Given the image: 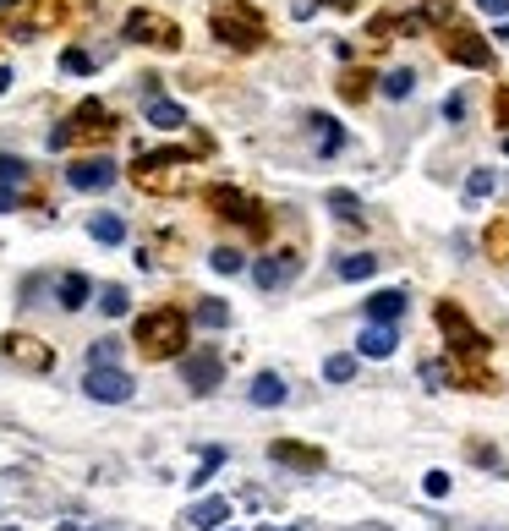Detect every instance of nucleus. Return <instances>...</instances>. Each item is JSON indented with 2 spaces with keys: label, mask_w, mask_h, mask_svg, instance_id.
<instances>
[{
  "label": "nucleus",
  "mask_w": 509,
  "mask_h": 531,
  "mask_svg": "<svg viewBox=\"0 0 509 531\" xmlns=\"http://www.w3.org/2000/svg\"><path fill=\"white\" fill-rule=\"evenodd\" d=\"M132 345L143 356H176L181 345H187V318L176 313V307H154V313H143L132 323Z\"/></svg>",
  "instance_id": "f257e3e1"
},
{
  "label": "nucleus",
  "mask_w": 509,
  "mask_h": 531,
  "mask_svg": "<svg viewBox=\"0 0 509 531\" xmlns=\"http://www.w3.org/2000/svg\"><path fill=\"white\" fill-rule=\"evenodd\" d=\"M208 28H214V39L236 44V50H258L263 44V17L247 6H219L214 17H208Z\"/></svg>",
  "instance_id": "f03ea898"
},
{
  "label": "nucleus",
  "mask_w": 509,
  "mask_h": 531,
  "mask_svg": "<svg viewBox=\"0 0 509 531\" xmlns=\"http://www.w3.org/2000/svg\"><path fill=\"white\" fill-rule=\"evenodd\" d=\"M126 39H137V44H154V50H176L181 44V28L170 17H159V11H126Z\"/></svg>",
  "instance_id": "7ed1b4c3"
},
{
  "label": "nucleus",
  "mask_w": 509,
  "mask_h": 531,
  "mask_svg": "<svg viewBox=\"0 0 509 531\" xmlns=\"http://www.w3.org/2000/svg\"><path fill=\"white\" fill-rule=\"evenodd\" d=\"M132 373H121V367H88L83 373V395L99 400V406H126L132 400Z\"/></svg>",
  "instance_id": "20e7f679"
},
{
  "label": "nucleus",
  "mask_w": 509,
  "mask_h": 531,
  "mask_svg": "<svg viewBox=\"0 0 509 531\" xmlns=\"http://www.w3.org/2000/svg\"><path fill=\"white\" fill-rule=\"evenodd\" d=\"M66 181H72L77 192H110L115 181H121V170H115L110 159H77V165L66 170Z\"/></svg>",
  "instance_id": "39448f33"
},
{
  "label": "nucleus",
  "mask_w": 509,
  "mask_h": 531,
  "mask_svg": "<svg viewBox=\"0 0 509 531\" xmlns=\"http://www.w3.org/2000/svg\"><path fill=\"white\" fill-rule=\"evenodd\" d=\"M0 351H6V362H17V367H28V373H50V345L44 340H28V334H11L6 345H0Z\"/></svg>",
  "instance_id": "423d86ee"
},
{
  "label": "nucleus",
  "mask_w": 509,
  "mask_h": 531,
  "mask_svg": "<svg viewBox=\"0 0 509 531\" xmlns=\"http://www.w3.org/2000/svg\"><path fill=\"white\" fill-rule=\"evenodd\" d=\"M296 269H302V258H296V252H274V258H258L252 280H258L263 291H280V285L296 280Z\"/></svg>",
  "instance_id": "0eeeda50"
},
{
  "label": "nucleus",
  "mask_w": 509,
  "mask_h": 531,
  "mask_svg": "<svg viewBox=\"0 0 509 531\" xmlns=\"http://www.w3.org/2000/svg\"><path fill=\"white\" fill-rule=\"evenodd\" d=\"M181 373H187V389H198V395H208V389L225 378V362H219L214 351H192L187 362H181Z\"/></svg>",
  "instance_id": "6e6552de"
},
{
  "label": "nucleus",
  "mask_w": 509,
  "mask_h": 531,
  "mask_svg": "<svg viewBox=\"0 0 509 531\" xmlns=\"http://www.w3.org/2000/svg\"><path fill=\"white\" fill-rule=\"evenodd\" d=\"M438 329H444L449 340H455V351H482V345H488V340H482V334L466 323V313H460L455 302H444V307H438Z\"/></svg>",
  "instance_id": "1a4fd4ad"
},
{
  "label": "nucleus",
  "mask_w": 509,
  "mask_h": 531,
  "mask_svg": "<svg viewBox=\"0 0 509 531\" xmlns=\"http://www.w3.org/2000/svg\"><path fill=\"white\" fill-rule=\"evenodd\" d=\"M208 209H219L225 219H247V225H263V219H258V209H252V203L241 198L236 187H214V192H208Z\"/></svg>",
  "instance_id": "9d476101"
},
{
  "label": "nucleus",
  "mask_w": 509,
  "mask_h": 531,
  "mask_svg": "<svg viewBox=\"0 0 509 531\" xmlns=\"http://www.w3.org/2000/svg\"><path fill=\"white\" fill-rule=\"evenodd\" d=\"M444 50H449V61H460V66H488V61H493L488 44H482L477 33H449Z\"/></svg>",
  "instance_id": "9b49d317"
},
{
  "label": "nucleus",
  "mask_w": 509,
  "mask_h": 531,
  "mask_svg": "<svg viewBox=\"0 0 509 531\" xmlns=\"http://www.w3.org/2000/svg\"><path fill=\"white\" fill-rule=\"evenodd\" d=\"M362 356H373V362H384V356H395V345H400V334H395V323H373V329H362Z\"/></svg>",
  "instance_id": "f8f14e48"
},
{
  "label": "nucleus",
  "mask_w": 509,
  "mask_h": 531,
  "mask_svg": "<svg viewBox=\"0 0 509 531\" xmlns=\"http://www.w3.org/2000/svg\"><path fill=\"white\" fill-rule=\"evenodd\" d=\"M55 296H61V307H66V313H77V307H88V302H94V280H88V274H61Z\"/></svg>",
  "instance_id": "ddd939ff"
},
{
  "label": "nucleus",
  "mask_w": 509,
  "mask_h": 531,
  "mask_svg": "<svg viewBox=\"0 0 509 531\" xmlns=\"http://www.w3.org/2000/svg\"><path fill=\"white\" fill-rule=\"evenodd\" d=\"M225 521H230V499H203L187 510V526H198V531H219Z\"/></svg>",
  "instance_id": "4468645a"
},
{
  "label": "nucleus",
  "mask_w": 509,
  "mask_h": 531,
  "mask_svg": "<svg viewBox=\"0 0 509 531\" xmlns=\"http://www.w3.org/2000/svg\"><path fill=\"white\" fill-rule=\"evenodd\" d=\"M400 313H406V291H373L367 296V318L373 323H395Z\"/></svg>",
  "instance_id": "2eb2a0df"
},
{
  "label": "nucleus",
  "mask_w": 509,
  "mask_h": 531,
  "mask_svg": "<svg viewBox=\"0 0 509 531\" xmlns=\"http://www.w3.org/2000/svg\"><path fill=\"white\" fill-rule=\"evenodd\" d=\"M252 406H285V378L280 373H258V378H252Z\"/></svg>",
  "instance_id": "dca6fc26"
},
{
  "label": "nucleus",
  "mask_w": 509,
  "mask_h": 531,
  "mask_svg": "<svg viewBox=\"0 0 509 531\" xmlns=\"http://www.w3.org/2000/svg\"><path fill=\"white\" fill-rule=\"evenodd\" d=\"M88 236L104 241V247H115V241H126V219L121 214H94L88 219Z\"/></svg>",
  "instance_id": "f3484780"
},
{
  "label": "nucleus",
  "mask_w": 509,
  "mask_h": 531,
  "mask_svg": "<svg viewBox=\"0 0 509 531\" xmlns=\"http://www.w3.org/2000/svg\"><path fill=\"white\" fill-rule=\"evenodd\" d=\"M148 121H154L159 132H176V126H187V110L170 105V99H148Z\"/></svg>",
  "instance_id": "a211bd4d"
},
{
  "label": "nucleus",
  "mask_w": 509,
  "mask_h": 531,
  "mask_svg": "<svg viewBox=\"0 0 509 531\" xmlns=\"http://www.w3.org/2000/svg\"><path fill=\"white\" fill-rule=\"evenodd\" d=\"M373 274H378L373 252H351V258H340V280H373Z\"/></svg>",
  "instance_id": "6ab92c4d"
},
{
  "label": "nucleus",
  "mask_w": 509,
  "mask_h": 531,
  "mask_svg": "<svg viewBox=\"0 0 509 531\" xmlns=\"http://www.w3.org/2000/svg\"><path fill=\"white\" fill-rule=\"evenodd\" d=\"M307 126H312V137H318V154H334V148L345 143V137H340V126H334L329 115H312Z\"/></svg>",
  "instance_id": "aec40b11"
},
{
  "label": "nucleus",
  "mask_w": 509,
  "mask_h": 531,
  "mask_svg": "<svg viewBox=\"0 0 509 531\" xmlns=\"http://www.w3.org/2000/svg\"><path fill=\"white\" fill-rule=\"evenodd\" d=\"M274 460H285V466H323L318 449H302V444H274Z\"/></svg>",
  "instance_id": "412c9836"
},
{
  "label": "nucleus",
  "mask_w": 509,
  "mask_h": 531,
  "mask_svg": "<svg viewBox=\"0 0 509 531\" xmlns=\"http://www.w3.org/2000/svg\"><path fill=\"white\" fill-rule=\"evenodd\" d=\"M493 187H499V176H493V170H471V176H466V203L493 198Z\"/></svg>",
  "instance_id": "4be33fe9"
},
{
  "label": "nucleus",
  "mask_w": 509,
  "mask_h": 531,
  "mask_svg": "<svg viewBox=\"0 0 509 531\" xmlns=\"http://www.w3.org/2000/svg\"><path fill=\"white\" fill-rule=\"evenodd\" d=\"M94 296H99V313L104 318H121L126 313V291H121V285H99Z\"/></svg>",
  "instance_id": "5701e85b"
},
{
  "label": "nucleus",
  "mask_w": 509,
  "mask_h": 531,
  "mask_svg": "<svg viewBox=\"0 0 509 531\" xmlns=\"http://www.w3.org/2000/svg\"><path fill=\"white\" fill-rule=\"evenodd\" d=\"M323 378H329V384H351V378H356V356H329V362H323Z\"/></svg>",
  "instance_id": "b1692460"
},
{
  "label": "nucleus",
  "mask_w": 509,
  "mask_h": 531,
  "mask_svg": "<svg viewBox=\"0 0 509 531\" xmlns=\"http://www.w3.org/2000/svg\"><path fill=\"white\" fill-rule=\"evenodd\" d=\"M198 323H203V329H225V323H230V307H225V302H203V307H198Z\"/></svg>",
  "instance_id": "393cba45"
},
{
  "label": "nucleus",
  "mask_w": 509,
  "mask_h": 531,
  "mask_svg": "<svg viewBox=\"0 0 509 531\" xmlns=\"http://www.w3.org/2000/svg\"><path fill=\"white\" fill-rule=\"evenodd\" d=\"M411 88H416V77L406 72V66H400V72H389V77H384V94H389V99H406Z\"/></svg>",
  "instance_id": "a878e982"
},
{
  "label": "nucleus",
  "mask_w": 509,
  "mask_h": 531,
  "mask_svg": "<svg viewBox=\"0 0 509 531\" xmlns=\"http://www.w3.org/2000/svg\"><path fill=\"white\" fill-rule=\"evenodd\" d=\"M115 356H121V340H94L88 362H94V367H115Z\"/></svg>",
  "instance_id": "bb28decb"
},
{
  "label": "nucleus",
  "mask_w": 509,
  "mask_h": 531,
  "mask_svg": "<svg viewBox=\"0 0 509 531\" xmlns=\"http://www.w3.org/2000/svg\"><path fill=\"white\" fill-rule=\"evenodd\" d=\"M208 263H214L219 274H241V252L236 247H214V258H208Z\"/></svg>",
  "instance_id": "cd10ccee"
},
{
  "label": "nucleus",
  "mask_w": 509,
  "mask_h": 531,
  "mask_svg": "<svg viewBox=\"0 0 509 531\" xmlns=\"http://www.w3.org/2000/svg\"><path fill=\"white\" fill-rule=\"evenodd\" d=\"M0 181H6V187H22V181H28V165H22V159H6V154H0Z\"/></svg>",
  "instance_id": "c85d7f7f"
},
{
  "label": "nucleus",
  "mask_w": 509,
  "mask_h": 531,
  "mask_svg": "<svg viewBox=\"0 0 509 531\" xmlns=\"http://www.w3.org/2000/svg\"><path fill=\"white\" fill-rule=\"evenodd\" d=\"M329 203L340 209V219H362V203H356L351 192H329Z\"/></svg>",
  "instance_id": "c756f323"
},
{
  "label": "nucleus",
  "mask_w": 509,
  "mask_h": 531,
  "mask_svg": "<svg viewBox=\"0 0 509 531\" xmlns=\"http://www.w3.org/2000/svg\"><path fill=\"white\" fill-rule=\"evenodd\" d=\"M61 66H66V72H94V55H83V50H66V55H61Z\"/></svg>",
  "instance_id": "7c9ffc66"
},
{
  "label": "nucleus",
  "mask_w": 509,
  "mask_h": 531,
  "mask_svg": "<svg viewBox=\"0 0 509 531\" xmlns=\"http://www.w3.org/2000/svg\"><path fill=\"white\" fill-rule=\"evenodd\" d=\"M422 488H427V499H444V493H449V471H427Z\"/></svg>",
  "instance_id": "2f4dec72"
},
{
  "label": "nucleus",
  "mask_w": 509,
  "mask_h": 531,
  "mask_svg": "<svg viewBox=\"0 0 509 531\" xmlns=\"http://www.w3.org/2000/svg\"><path fill=\"white\" fill-rule=\"evenodd\" d=\"M422 378L438 389V384H449V367H444V362H427V367H422Z\"/></svg>",
  "instance_id": "473e14b6"
},
{
  "label": "nucleus",
  "mask_w": 509,
  "mask_h": 531,
  "mask_svg": "<svg viewBox=\"0 0 509 531\" xmlns=\"http://www.w3.org/2000/svg\"><path fill=\"white\" fill-rule=\"evenodd\" d=\"M477 6H482V11H493V17H504V11H509V0H477Z\"/></svg>",
  "instance_id": "72a5a7b5"
},
{
  "label": "nucleus",
  "mask_w": 509,
  "mask_h": 531,
  "mask_svg": "<svg viewBox=\"0 0 509 531\" xmlns=\"http://www.w3.org/2000/svg\"><path fill=\"white\" fill-rule=\"evenodd\" d=\"M6 209H17V192H11V187H0V214H6Z\"/></svg>",
  "instance_id": "f704fd0d"
},
{
  "label": "nucleus",
  "mask_w": 509,
  "mask_h": 531,
  "mask_svg": "<svg viewBox=\"0 0 509 531\" xmlns=\"http://www.w3.org/2000/svg\"><path fill=\"white\" fill-rule=\"evenodd\" d=\"M499 121L509 126V94H499Z\"/></svg>",
  "instance_id": "c9c22d12"
},
{
  "label": "nucleus",
  "mask_w": 509,
  "mask_h": 531,
  "mask_svg": "<svg viewBox=\"0 0 509 531\" xmlns=\"http://www.w3.org/2000/svg\"><path fill=\"white\" fill-rule=\"evenodd\" d=\"M94 531H115V526H94Z\"/></svg>",
  "instance_id": "e433bc0d"
},
{
  "label": "nucleus",
  "mask_w": 509,
  "mask_h": 531,
  "mask_svg": "<svg viewBox=\"0 0 509 531\" xmlns=\"http://www.w3.org/2000/svg\"><path fill=\"white\" fill-rule=\"evenodd\" d=\"M0 531H17V526H0Z\"/></svg>",
  "instance_id": "4c0bfd02"
},
{
  "label": "nucleus",
  "mask_w": 509,
  "mask_h": 531,
  "mask_svg": "<svg viewBox=\"0 0 509 531\" xmlns=\"http://www.w3.org/2000/svg\"><path fill=\"white\" fill-rule=\"evenodd\" d=\"M258 531H274V526H258Z\"/></svg>",
  "instance_id": "58836bf2"
},
{
  "label": "nucleus",
  "mask_w": 509,
  "mask_h": 531,
  "mask_svg": "<svg viewBox=\"0 0 509 531\" xmlns=\"http://www.w3.org/2000/svg\"><path fill=\"white\" fill-rule=\"evenodd\" d=\"M0 6H11V0H0Z\"/></svg>",
  "instance_id": "ea45409f"
},
{
  "label": "nucleus",
  "mask_w": 509,
  "mask_h": 531,
  "mask_svg": "<svg viewBox=\"0 0 509 531\" xmlns=\"http://www.w3.org/2000/svg\"><path fill=\"white\" fill-rule=\"evenodd\" d=\"M219 531H230V526H219Z\"/></svg>",
  "instance_id": "a19ab883"
}]
</instances>
